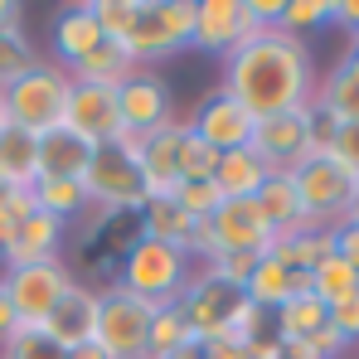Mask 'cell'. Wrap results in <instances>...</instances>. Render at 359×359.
I'll use <instances>...</instances> for the list:
<instances>
[{"mask_svg": "<svg viewBox=\"0 0 359 359\" xmlns=\"http://www.w3.org/2000/svg\"><path fill=\"white\" fill-rule=\"evenodd\" d=\"M93 161V146L73 136L68 126H54L39 136V180H83Z\"/></svg>", "mask_w": 359, "mask_h": 359, "instance_id": "7402d4cb", "label": "cell"}, {"mask_svg": "<svg viewBox=\"0 0 359 359\" xmlns=\"http://www.w3.org/2000/svg\"><path fill=\"white\" fill-rule=\"evenodd\" d=\"M320 107H330L340 121H359V59L345 54L325 78H316V97Z\"/></svg>", "mask_w": 359, "mask_h": 359, "instance_id": "d4e9b609", "label": "cell"}, {"mask_svg": "<svg viewBox=\"0 0 359 359\" xmlns=\"http://www.w3.org/2000/svg\"><path fill=\"white\" fill-rule=\"evenodd\" d=\"M252 199H257L262 219L272 224V233H287V229L301 224V204H297V184H292V175H267Z\"/></svg>", "mask_w": 359, "mask_h": 359, "instance_id": "f1b7e54d", "label": "cell"}, {"mask_svg": "<svg viewBox=\"0 0 359 359\" xmlns=\"http://www.w3.org/2000/svg\"><path fill=\"white\" fill-rule=\"evenodd\" d=\"M131 73H136L131 54H126L121 44H112V39H102L93 54H83V59L68 68V78H73V83H93V88H121Z\"/></svg>", "mask_w": 359, "mask_h": 359, "instance_id": "484cf974", "label": "cell"}, {"mask_svg": "<svg viewBox=\"0 0 359 359\" xmlns=\"http://www.w3.org/2000/svg\"><path fill=\"white\" fill-rule=\"evenodd\" d=\"M136 229H141V238L170 243V248H184V252H189V243L199 233V219H189L175 204V194H165V199H146V204H141Z\"/></svg>", "mask_w": 359, "mask_h": 359, "instance_id": "603a6c76", "label": "cell"}, {"mask_svg": "<svg viewBox=\"0 0 359 359\" xmlns=\"http://www.w3.org/2000/svg\"><path fill=\"white\" fill-rule=\"evenodd\" d=\"M252 121H257V117L243 107L238 97H229L224 88H214V93L199 102V112L189 117V131H194L199 141H209V146L224 156V151H243V146H248Z\"/></svg>", "mask_w": 359, "mask_h": 359, "instance_id": "9a60e30c", "label": "cell"}, {"mask_svg": "<svg viewBox=\"0 0 359 359\" xmlns=\"http://www.w3.org/2000/svg\"><path fill=\"white\" fill-rule=\"evenodd\" d=\"M117 107H121V131L126 136H151L161 126H170V88L156 68H136L126 83L117 88Z\"/></svg>", "mask_w": 359, "mask_h": 359, "instance_id": "7c38bea8", "label": "cell"}, {"mask_svg": "<svg viewBox=\"0 0 359 359\" xmlns=\"http://www.w3.org/2000/svg\"><path fill=\"white\" fill-rule=\"evenodd\" d=\"M180 136H184V121H170L151 136H141V151H136V170H141V189L146 199H165L180 189Z\"/></svg>", "mask_w": 359, "mask_h": 359, "instance_id": "2e32d148", "label": "cell"}, {"mask_svg": "<svg viewBox=\"0 0 359 359\" xmlns=\"http://www.w3.org/2000/svg\"><path fill=\"white\" fill-rule=\"evenodd\" d=\"M252 267H257V252H219L214 262H204V272H214L219 282H229V287H248V277H252Z\"/></svg>", "mask_w": 359, "mask_h": 359, "instance_id": "60d3db41", "label": "cell"}, {"mask_svg": "<svg viewBox=\"0 0 359 359\" xmlns=\"http://www.w3.org/2000/svg\"><path fill=\"white\" fill-rule=\"evenodd\" d=\"M0 359H68V350L54 345L39 325H20V330L0 345Z\"/></svg>", "mask_w": 359, "mask_h": 359, "instance_id": "836d02e7", "label": "cell"}, {"mask_svg": "<svg viewBox=\"0 0 359 359\" xmlns=\"http://www.w3.org/2000/svg\"><path fill=\"white\" fill-rule=\"evenodd\" d=\"M136 151H141V136H126V131L112 146L93 151L88 175H83L88 209H97V214H141L146 189H141V170H136Z\"/></svg>", "mask_w": 359, "mask_h": 359, "instance_id": "277c9868", "label": "cell"}, {"mask_svg": "<svg viewBox=\"0 0 359 359\" xmlns=\"http://www.w3.org/2000/svg\"><path fill=\"white\" fill-rule=\"evenodd\" d=\"M272 224L262 219V209H257V199H224L204 224H199V233L189 243V257L204 267V262H214L219 252H267L272 248Z\"/></svg>", "mask_w": 359, "mask_h": 359, "instance_id": "8992f818", "label": "cell"}, {"mask_svg": "<svg viewBox=\"0 0 359 359\" xmlns=\"http://www.w3.org/2000/svg\"><path fill=\"white\" fill-rule=\"evenodd\" d=\"M267 252H272L277 262H287V267H297V272H306V277H311V272H316V267H320L335 248H330V229H316V224H306V219H301L297 229L277 233Z\"/></svg>", "mask_w": 359, "mask_h": 359, "instance_id": "cb8c5ba5", "label": "cell"}, {"mask_svg": "<svg viewBox=\"0 0 359 359\" xmlns=\"http://www.w3.org/2000/svg\"><path fill=\"white\" fill-rule=\"evenodd\" d=\"M63 126L73 136H83L93 151L97 146H112L121 136V107H117V88H93V83H73L68 93V112Z\"/></svg>", "mask_w": 359, "mask_h": 359, "instance_id": "5bb4252c", "label": "cell"}, {"mask_svg": "<svg viewBox=\"0 0 359 359\" xmlns=\"http://www.w3.org/2000/svg\"><path fill=\"white\" fill-rule=\"evenodd\" d=\"M267 175H272V170H267L248 146H243V151H224L219 165H214V184H219L224 199H252Z\"/></svg>", "mask_w": 359, "mask_h": 359, "instance_id": "4316f807", "label": "cell"}, {"mask_svg": "<svg viewBox=\"0 0 359 359\" xmlns=\"http://www.w3.org/2000/svg\"><path fill=\"white\" fill-rule=\"evenodd\" d=\"M248 151L272 175L297 170L301 161L311 156V146H306V107L301 112H277V117H257L252 121V136H248Z\"/></svg>", "mask_w": 359, "mask_h": 359, "instance_id": "4fadbf2b", "label": "cell"}, {"mask_svg": "<svg viewBox=\"0 0 359 359\" xmlns=\"http://www.w3.org/2000/svg\"><path fill=\"white\" fill-rule=\"evenodd\" d=\"M189 277H194V257L184 248L156 238H136L117 262V287H126L131 297L151 301V306H175L189 287Z\"/></svg>", "mask_w": 359, "mask_h": 359, "instance_id": "7a4b0ae2", "label": "cell"}, {"mask_svg": "<svg viewBox=\"0 0 359 359\" xmlns=\"http://www.w3.org/2000/svg\"><path fill=\"white\" fill-rule=\"evenodd\" d=\"M34 214V194L29 189H5L0 194V252L15 243V233H20V224Z\"/></svg>", "mask_w": 359, "mask_h": 359, "instance_id": "f35d334b", "label": "cell"}, {"mask_svg": "<svg viewBox=\"0 0 359 359\" xmlns=\"http://www.w3.org/2000/svg\"><path fill=\"white\" fill-rule=\"evenodd\" d=\"M238 301H243L238 287H229V282H219L214 272L194 267V277H189V287H184V297H180V311H184L194 340H199V345H214V340H229V320H233Z\"/></svg>", "mask_w": 359, "mask_h": 359, "instance_id": "30bf717a", "label": "cell"}, {"mask_svg": "<svg viewBox=\"0 0 359 359\" xmlns=\"http://www.w3.org/2000/svg\"><path fill=\"white\" fill-rule=\"evenodd\" d=\"M180 345H194V330H189L180 301L175 306H156V316H151V355L146 359H161L170 350H180Z\"/></svg>", "mask_w": 359, "mask_h": 359, "instance_id": "d6a6232c", "label": "cell"}, {"mask_svg": "<svg viewBox=\"0 0 359 359\" xmlns=\"http://www.w3.org/2000/svg\"><path fill=\"white\" fill-rule=\"evenodd\" d=\"M93 325H97V287H88V282H73L63 301L44 316V335L63 345V350H78V345H88L93 340Z\"/></svg>", "mask_w": 359, "mask_h": 359, "instance_id": "e0dca14e", "label": "cell"}, {"mask_svg": "<svg viewBox=\"0 0 359 359\" xmlns=\"http://www.w3.org/2000/svg\"><path fill=\"white\" fill-rule=\"evenodd\" d=\"M292 184H297V204L301 219L316 224V229H335L355 214V194L359 180L335 161V156H306L297 170H287Z\"/></svg>", "mask_w": 359, "mask_h": 359, "instance_id": "5b68a950", "label": "cell"}, {"mask_svg": "<svg viewBox=\"0 0 359 359\" xmlns=\"http://www.w3.org/2000/svg\"><path fill=\"white\" fill-rule=\"evenodd\" d=\"M10 20H20V5H10V0H0V25H10Z\"/></svg>", "mask_w": 359, "mask_h": 359, "instance_id": "f5cc1de1", "label": "cell"}, {"mask_svg": "<svg viewBox=\"0 0 359 359\" xmlns=\"http://www.w3.org/2000/svg\"><path fill=\"white\" fill-rule=\"evenodd\" d=\"M68 93H73V78L63 73L59 63L39 59V68H29L25 78H15L5 88V117L15 126H25V131H34V136H44V131L63 126Z\"/></svg>", "mask_w": 359, "mask_h": 359, "instance_id": "ba28073f", "label": "cell"}, {"mask_svg": "<svg viewBox=\"0 0 359 359\" xmlns=\"http://www.w3.org/2000/svg\"><path fill=\"white\" fill-rule=\"evenodd\" d=\"M306 292H311V277L297 272V267H287V262H277L272 252L257 257V267H252V277H248V287H243V297L252 301V306H262L267 316H272L277 306H287L292 297H306Z\"/></svg>", "mask_w": 359, "mask_h": 359, "instance_id": "d6986e66", "label": "cell"}, {"mask_svg": "<svg viewBox=\"0 0 359 359\" xmlns=\"http://www.w3.org/2000/svg\"><path fill=\"white\" fill-rule=\"evenodd\" d=\"M330 156H335V161L359 180V121H345V126H340V136H335Z\"/></svg>", "mask_w": 359, "mask_h": 359, "instance_id": "ee69618b", "label": "cell"}, {"mask_svg": "<svg viewBox=\"0 0 359 359\" xmlns=\"http://www.w3.org/2000/svg\"><path fill=\"white\" fill-rule=\"evenodd\" d=\"M93 15L102 25V39L121 44L126 29H131V20H136V0H93Z\"/></svg>", "mask_w": 359, "mask_h": 359, "instance_id": "ab89813d", "label": "cell"}, {"mask_svg": "<svg viewBox=\"0 0 359 359\" xmlns=\"http://www.w3.org/2000/svg\"><path fill=\"white\" fill-rule=\"evenodd\" d=\"M63 229L54 214H44V209H34L25 224H20V233L15 243L0 252V262H5V272H15V267H34V262H49V257H59L63 248Z\"/></svg>", "mask_w": 359, "mask_h": 359, "instance_id": "ffe728a7", "label": "cell"}, {"mask_svg": "<svg viewBox=\"0 0 359 359\" xmlns=\"http://www.w3.org/2000/svg\"><path fill=\"white\" fill-rule=\"evenodd\" d=\"M204 359H248V345H238V340H214V345H204Z\"/></svg>", "mask_w": 359, "mask_h": 359, "instance_id": "681fc988", "label": "cell"}, {"mask_svg": "<svg viewBox=\"0 0 359 359\" xmlns=\"http://www.w3.org/2000/svg\"><path fill=\"white\" fill-rule=\"evenodd\" d=\"M330 248H335V257H340L345 267H355V272H359V219L335 224V229H330Z\"/></svg>", "mask_w": 359, "mask_h": 359, "instance_id": "b9f144b4", "label": "cell"}, {"mask_svg": "<svg viewBox=\"0 0 359 359\" xmlns=\"http://www.w3.org/2000/svg\"><path fill=\"white\" fill-rule=\"evenodd\" d=\"M355 292H359V272H355V267H345L335 252L311 272V297L320 301V306H335V301L355 297Z\"/></svg>", "mask_w": 359, "mask_h": 359, "instance_id": "1f68e13d", "label": "cell"}, {"mask_svg": "<svg viewBox=\"0 0 359 359\" xmlns=\"http://www.w3.org/2000/svg\"><path fill=\"white\" fill-rule=\"evenodd\" d=\"M248 359H287V345H282L277 335H262V340L248 345Z\"/></svg>", "mask_w": 359, "mask_h": 359, "instance_id": "c3c4849f", "label": "cell"}, {"mask_svg": "<svg viewBox=\"0 0 359 359\" xmlns=\"http://www.w3.org/2000/svg\"><path fill=\"white\" fill-rule=\"evenodd\" d=\"M39 180V136L5 121L0 126V184L5 189H34Z\"/></svg>", "mask_w": 359, "mask_h": 359, "instance_id": "44dd1931", "label": "cell"}, {"mask_svg": "<svg viewBox=\"0 0 359 359\" xmlns=\"http://www.w3.org/2000/svg\"><path fill=\"white\" fill-rule=\"evenodd\" d=\"M252 34H262V29L248 15V0H194V44L189 49L229 59Z\"/></svg>", "mask_w": 359, "mask_h": 359, "instance_id": "8fae6325", "label": "cell"}, {"mask_svg": "<svg viewBox=\"0 0 359 359\" xmlns=\"http://www.w3.org/2000/svg\"><path fill=\"white\" fill-rule=\"evenodd\" d=\"M151 316H156V306L131 297L126 287H97L93 345L107 359H146L151 355Z\"/></svg>", "mask_w": 359, "mask_h": 359, "instance_id": "52a82bcc", "label": "cell"}, {"mask_svg": "<svg viewBox=\"0 0 359 359\" xmlns=\"http://www.w3.org/2000/svg\"><path fill=\"white\" fill-rule=\"evenodd\" d=\"M68 359H107V355H102V350H97V345L88 340V345H78V350H68Z\"/></svg>", "mask_w": 359, "mask_h": 359, "instance_id": "816d5d0a", "label": "cell"}, {"mask_svg": "<svg viewBox=\"0 0 359 359\" xmlns=\"http://www.w3.org/2000/svg\"><path fill=\"white\" fill-rule=\"evenodd\" d=\"M330 25H340V29L350 34V44H355V39H359V0H335Z\"/></svg>", "mask_w": 359, "mask_h": 359, "instance_id": "bcb514c9", "label": "cell"}, {"mask_svg": "<svg viewBox=\"0 0 359 359\" xmlns=\"http://www.w3.org/2000/svg\"><path fill=\"white\" fill-rule=\"evenodd\" d=\"M350 219H359V194H355V214H350Z\"/></svg>", "mask_w": 359, "mask_h": 359, "instance_id": "9f6ffc18", "label": "cell"}, {"mask_svg": "<svg viewBox=\"0 0 359 359\" xmlns=\"http://www.w3.org/2000/svg\"><path fill=\"white\" fill-rule=\"evenodd\" d=\"M0 194H5V184H0Z\"/></svg>", "mask_w": 359, "mask_h": 359, "instance_id": "6f0895ef", "label": "cell"}, {"mask_svg": "<svg viewBox=\"0 0 359 359\" xmlns=\"http://www.w3.org/2000/svg\"><path fill=\"white\" fill-rule=\"evenodd\" d=\"M161 359H204V345L194 340V345H180V350H170V355H161Z\"/></svg>", "mask_w": 359, "mask_h": 359, "instance_id": "f907efd6", "label": "cell"}, {"mask_svg": "<svg viewBox=\"0 0 359 359\" xmlns=\"http://www.w3.org/2000/svg\"><path fill=\"white\" fill-rule=\"evenodd\" d=\"M5 121H10V117H5V93H0V126H5Z\"/></svg>", "mask_w": 359, "mask_h": 359, "instance_id": "db71d44e", "label": "cell"}, {"mask_svg": "<svg viewBox=\"0 0 359 359\" xmlns=\"http://www.w3.org/2000/svg\"><path fill=\"white\" fill-rule=\"evenodd\" d=\"M29 68H39V49H34V39L25 34V25H20V20L0 25V93H5L15 78H25Z\"/></svg>", "mask_w": 359, "mask_h": 359, "instance_id": "f546056e", "label": "cell"}, {"mask_svg": "<svg viewBox=\"0 0 359 359\" xmlns=\"http://www.w3.org/2000/svg\"><path fill=\"white\" fill-rule=\"evenodd\" d=\"M219 88L229 97H238L252 117L301 112L316 97V59H311L301 34L262 29L224 59V83Z\"/></svg>", "mask_w": 359, "mask_h": 359, "instance_id": "6da1fadb", "label": "cell"}, {"mask_svg": "<svg viewBox=\"0 0 359 359\" xmlns=\"http://www.w3.org/2000/svg\"><path fill=\"white\" fill-rule=\"evenodd\" d=\"M175 204L189 214V219H199V224H204V219L224 204V194H219V184H214V180H180Z\"/></svg>", "mask_w": 359, "mask_h": 359, "instance_id": "d590c367", "label": "cell"}, {"mask_svg": "<svg viewBox=\"0 0 359 359\" xmlns=\"http://www.w3.org/2000/svg\"><path fill=\"white\" fill-rule=\"evenodd\" d=\"M49 44H54V63H59L63 73L83 59V54H93V49L102 44V25H97V15H93V0L63 5L59 15H54Z\"/></svg>", "mask_w": 359, "mask_h": 359, "instance_id": "ac0fdd59", "label": "cell"}, {"mask_svg": "<svg viewBox=\"0 0 359 359\" xmlns=\"http://www.w3.org/2000/svg\"><path fill=\"white\" fill-rule=\"evenodd\" d=\"M306 350H311V355H320V359H345L350 340H345V335H340V330H335V325L325 320V325H320V330H316V335L306 340Z\"/></svg>", "mask_w": 359, "mask_h": 359, "instance_id": "f6af8a7d", "label": "cell"}, {"mask_svg": "<svg viewBox=\"0 0 359 359\" xmlns=\"http://www.w3.org/2000/svg\"><path fill=\"white\" fill-rule=\"evenodd\" d=\"M194 44V0H136V20L121 39L136 68L175 59Z\"/></svg>", "mask_w": 359, "mask_h": 359, "instance_id": "3957f363", "label": "cell"}, {"mask_svg": "<svg viewBox=\"0 0 359 359\" xmlns=\"http://www.w3.org/2000/svg\"><path fill=\"white\" fill-rule=\"evenodd\" d=\"M320 325H325V306L311 297V292H306V297H292L287 306L272 311V335H277L282 345H306Z\"/></svg>", "mask_w": 359, "mask_h": 359, "instance_id": "83f0119b", "label": "cell"}, {"mask_svg": "<svg viewBox=\"0 0 359 359\" xmlns=\"http://www.w3.org/2000/svg\"><path fill=\"white\" fill-rule=\"evenodd\" d=\"M29 194H34V209L54 214L59 224L78 219V214L88 209V189H83V180H34Z\"/></svg>", "mask_w": 359, "mask_h": 359, "instance_id": "4dcf8cb0", "label": "cell"}, {"mask_svg": "<svg viewBox=\"0 0 359 359\" xmlns=\"http://www.w3.org/2000/svg\"><path fill=\"white\" fill-rule=\"evenodd\" d=\"M214 165H219V151L209 141H199L184 121V136H180V175L184 180H214Z\"/></svg>", "mask_w": 359, "mask_h": 359, "instance_id": "e575fe53", "label": "cell"}, {"mask_svg": "<svg viewBox=\"0 0 359 359\" xmlns=\"http://www.w3.org/2000/svg\"><path fill=\"white\" fill-rule=\"evenodd\" d=\"M15 330H20V316H15V306H10V292H5V277H0V345H5Z\"/></svg>", "mask_w": 359, "mask_h": 359, "instance_id": "7dc6e473", "label": "cell"}, {"mask_svg": "<svg viewBox=\"0 0 359 359\" xmlns=\"http://www.w3.org/2000/svg\"><path fill=\"white\" fill-rule=\"evenodd\" d=\"M73 267L63 257H49V262H34V267H15L5 272V292H10V306L20 316V325H44V316L63 301V292L73 287Z\"/></svg>", "mask_w": 359, "mask_h": 359, "instance_id": "9c48e42d", "label": "cell"}, {"mask_svg": "<svg viewBox=\"0 0 359 359\" xmlns=\"http://www.w3.org/2000/svg\"><path fill=\"white\" fill-rule=\"evenodd\" d=\"M340 126H345V121L335 117L330 107L311 102V107H306V146H311V156H330V146H335Z\"/></svg>", "mask_w": 359, "mask_h": 359, "instance_id": "74e56055", "label": "cell"}, {"mask_svg": "<svg viewBox=\"0 0 359 359\" xmlns=\"http://www.w3.org/2000/svg\"><path fill=\"white\" fill-rule=\"evenodd\" d=\"M350 54H355V59H359V39H355V44H350Z\"/></svg>", "mask_w": 359, "mask_h": 359, "instance_id": "11a10c76", "label": "cell"}, {"mask_svg": "<svg viewBox=\"0 0 359 359\" xmlns=\"http://www.w3.org/2000/svg\"><path fill=\"white\" fill-rule=\"evenodd\" d=\"M325 320L355 345V340H359V292H355V297H345V301H335V306H325Z\"/></svg>", "mask_w": 359, "mask_h": 359, "instance_id": "7bdbcfd3", "label": "cell"}, {"mask_svg": "<svg viewBox=\"0 0 359 359\" xmlns=\"http://www.w3.org/2000/svg\"><path fill=\"white\" fill-rule=\"evenodd\" d=\"M335 15V0H287L282 5V25L287 34H301V29H316V25H330Z\"/></svg>", "mask_w": 359, "mask_h": 359, "instance_id": "8d00e7d4", "label": "cell"}]
</instances>
